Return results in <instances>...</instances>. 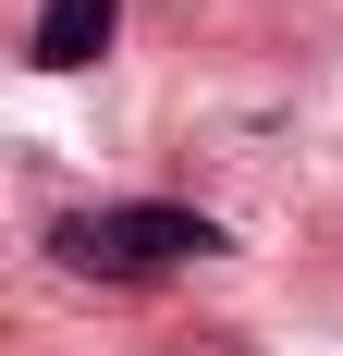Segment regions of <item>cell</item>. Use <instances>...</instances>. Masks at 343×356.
<instances>
[{
    "instance_id": "2",
    "label": "cell",
    "mask_w": 343,
    "mask_h": 356,
    "mask_svg": "<svg viewBox=\"0 0 343 356\" xmlns=\"http://www.w3.org/2000/svg\"><path fill=\"white\" fill-rule=\"evenodd\" d=\"M110 25H123V0H37L25 62H37V74H86V62L110 49Z\"/></svg>"
},
{
    "instance_id": "1",
    "label": "cell",
    "mask_w": 343,
    "mask_h": 356,
    "mask_svg": "<svg viewBox=\"0 0 343 356\" xmlns=\"http://www.w3.org/2000/svg\"><path fill=\"white\" fill-rule=\"evenodd\" d=\"M62 270H99V283H147V270H184V258L221 246L208 209H172V197H110V209H74L62 234Z\"/></svg>"
}]
</instances>
